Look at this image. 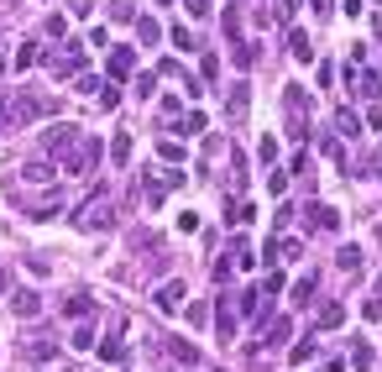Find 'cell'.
Wrapping results in <instances>:
<instances>
[{
	"label": "cell",
	"instance_id": "obj_1",
	"mask_svg": "<svg viewBox=\"0 0 382 372\" xmlns=\"http://www.w3.org/2000/svg\"><path fill=\"white\" fill-rule=\"evenodd\" d=\"M58 110V95H42V89H21V95L11 100V121L16 126H32V121L53 116Z\"/></svg>",
	"mask_w": 382,
	"mask_h": 372
},
{
	"label": "cell",
	"instance_id": "obj_2",
	"mask_svg": "<svg viewBox=\"0 0 382 372\" xmlns=\"http://www.w3.org/2000/svg\"><path fill=\"white\" fill-rule=\"evenodd\" d=\"M79 126H69V121H58V126H48L42 132V152H53V157H69L73 147H79Z\"/></svg>",
	"mask_w": 382,
	"mask_h": 372
},
{
	"label": "cell",
	"instance_id": "obj_3",
	"mask_svg": "<svg viewBox=\"0 0 382 372\" xmlns=\"http://www.w3.org/2000/svg\"><path fill=\"white\" fill-rule=\"evenodd\" d=\"M42 63L53 69V79H73V73H84V48H63V53H42Z\"/></svg>",
	"mask_w": 382,
	"mask_h": 372
},
{
	"label": "cell",
	"instance_id": "obj_4",
	"mask_svg": "<svg viewBox=\"0 0 382 372\" xmlns=\"http://www.w3.org/2000/svg\"><path fill=\"white\" fill-rule=\"evenodd\" d=\"M283 105H288V126H293V136H309V105H304V89L299 85L283 89Z\"/></svg>",
	"mask_w": 382,
	"mask_h": 372
},
{
	"label": "cell",
	"instance_id": "obj_5",
	"mask_svg": "<svg viewBox=\"0 0 382 372\" xmlns=\"http://www.w3.org/2000/svg\"><path fill=\"white\" fill-rule=\"evenodd\" d=\"M73 226H79V231H105V226H110V204H105V194L84 200V210L73 215Z\"/></svg>",
	"mask_w": 382,
	"mask_h": 372
},
{
	"label": "cell",
	"instance_id": "obj_6",
	"mask_svg": "<svg viewBox=\"0 0 382 372\" xmlns=\"http://www.w3.org/2000/svg\"><path fill=\"white\" fill-rule=\"evenodd\" d=\"M89 163H100V136H79V147L63 157V173H84Z\"/></svg>",
	"mask_w": 382,
	"mask_h": 372
},
{
	"label": "cell",
	"instance_id": "obj_7",
	"mask_svg": "<svg viewBox=\"0 0 382 372\" xmlns=\"http://www.w3.org/2000/svg\"><path fill=\"white\" fill-rule=\"evenodd\" d=\"M11 315L16 320H37V315H42V294H37V288H16L11 294Z\"/></svg>",
	"mask_w": 382,
	"mask_h": 372
},
{
	"label": "cell",
	"instance_id": "obj_8",
	"mask_svg": "<svg viewBox=\"0 0 382 372\" xmlns=\"http://www.w3.org/2000/svg\"><path fill=\"white\" fill-rule=\"evenodd\" d=\"M152 304H157L163 315H173V310L183 304V278H167V283H163V288L152 294Z\"/></svg>",
	"mask_w": 382,
	"mask_h": 372
},
{
	"label": "cell",
	"instance_id": "obj_9",
	"mask_svg": "<svg viewBox=\"0 0 382 372\" xmlns=\"http://www.w3.org/2000/svg\"><path fill=\"white\" fill-rule=\"evenodd\" d=\"M105 69H110V79H126V73L136 69V48H110Z\"/></svg>",
	"mask_w": 382,
	"mask_h": 372
},
{
	"label": "cell",
	"instance_id": "obj_10",
	"mask_svg": "<svg viewBox=\"0 0 382 372\" xmlns=\"http://www.w3.org/2000/svg\"><path fill=\"white\" fill-rule=\"evenodd\" d=\"M226 110H230V121H246V110H251V85H230V100H226Z\"/></svg>",
	"mask_w": 382,
	"mask_h": 372
},
{
	"label": "cell",
	"instance_id": "obj_11",
	"mask_svg": "<svg viewBox=\"0 0 382 372\" xmlns=\"http://www.w3.org/2000/svg\"><path fill=\"white\" fill-rule=\"evenodd\" d=\"M131 147H136L131 132H116V142H110V163H116V168H126V163H131Z\"/></svg>",
	"mask_w": 382,
	"mask_h": 372
},
{
	"label": "cell",
	"instance_id": "obj_12",
	"mask_svg": "<svg viewBox=\"0 0 382 372\" xmlns=\"http://www.w3.org/2000/svg\"><path fill=\"white\" fill-rule=\"evenodd\" d=\"M309 226L314 231H335V226H340V210H330V204H309Z\"/></svg>",
	"mask_w": 382,
	"mask_h": 372
},
{
	"label": "cell",
	"instance_id": "obj_13",
	"mask_svg": "<svg viewBox=\"0 0 382 372\" xmlns=\"http://www.w3.org/2000/svg\"><path fill=\"white\" fill-rule=\"evenodd\" d=\"M335 267H340V273H351V278L361 273V247H356V241H351V247H340V252H335Z\"/></svg>",
	"mask_w": 382,
	"mask_h": 372
},
{
	"label": "cell",
	"instance_id": "obj_14",
	"mask_svg": "<svg viewBox=\"0 0 382 372\" xmlns=\"http://www.w3.org/2000/svg\"><path fill=\"white\" fill-rule=\"evenodd\" d=\"M340 320H346V304H340V299H330L320 315H314V325H320V330H335Z\"/></svg>",
	"mask_w": 382,
	"mask_h": 372
},
{
	"label": "cell",
	"instance_id": "obj_15",
	"mask_svg": "<svg viewBox=\"0 0 382 372\" xmlns=\"http://www.w3.org/2000/svg\"><path fill=\"white\" fill-rule=\"evenodd\" d=\"M215 330H220V341H236V310H230L226 299H220V310H215Z\"/></svg>",
	"mask_w": 382,
	"mask_h": 372
},
{
	"label": "cell",
	"instance_id": "obj_16",
	"mask_svg": "<svg viewBox=\"0 0 382 372\" xmlns=\"http://www.w3.org/2000/svg\"><path fill=\"white\" fill-rule=\"evenodd\" d=\"M157 37H163V26H157L152 16H136V42H142V48H152Z\"/></svg>",
	"mask_w": 382,
	"mask_h": 372
},
{
	"label": "cell",
	"instance_id": "obj_17",
	"mask_svg": "<svg viewBox=\"0 0 382 372\" xmlns=\"http://www.w3.org/2000/svg\"><path fill=\"white\" fill-rule=\"evenodd\" d=\"M89 310H95V299H89V294H73V299L63 304V315H69V320H89Z\"/></svg>",
	"mask_w": 382,
	"mask_h": 372
},
{
	"label": "cell",
	"instance_id": "obj_18",
	"mask_svg": "<svg viewBox=\"0 0 382 372\" xmlns=\"http://www.w3.org/2000/svg\"><path fill=\"white\" fill-rule=\"evenodd\" d=\"M100 357H105L110 367H120V362L131 357V351H126V341H116V336H110V341H100Z\"/></svg>",
	"mask_w": 382,
	"mask_h": 372
},
{
	"label": "cell",
	"instance_id": "obj_19",
	"mask_svg": "<svg viewBox=\"0 0 382 372\" xmlns=\"http://www.w3.org/2000/svg\"><path fill=\"white\" fill-rule=\"evenodd\" d=\"M351 367H356V372H367V367H372V346H367L361 336H351Z\"/></svg>",
	"mask_w": 382,
	"mask_h": 372
},
{
	"label": "cell",
	"instance_id": "obj_20",
	"mask_svg": "<svg viewBox=\"0 0 382 372\" xmlns=\"http://www.w3.org/2000/svg\"><path fill=\"white\" fill-rule=\"evenodd\" d=\"M288 53H293L299 63H309V58H314V48H309V37H304V32H293V37H288Z\"/></svg>",
	"mask_w": 382,
	"mask_h": 372
},
{
	"label": "cell",
	"instance_id": "obj_21",
	"mask_svg": "<svg viewBox=\"0 0 382 372\" xmlns=\"http://www.w3.org/2000/svg\"><path fill=\"white\" fill-rule=\"evenodd\" d=\"M230 263H236V267H251V263H257V257H251V247H246V236L230 241Z\"/></svg>",
	"mask_w": 382,
	"mask_h": 372
},
{
	"label": "cell",
	"instance_id": "obj_22",
	"mask_svg": "<svg viewBox=\"0 0 382 372\" xmlns=\"http://www.w3.org/2000/svg\"><path fill=\"white\" fill-rule=\"evenodd\" d=\"M226 37H230V48L246 42V37H241V11H236V6H226Z\"/></svg>",
	"mask_w": 382,
	"mask_h": 372
},
{
	"label": "cell",
	"instance_id": "obj_23",
	"mask_svg": "<svg viewBox=\"0 0 382 372\" xmlns=\"http://www.w3.org/2000/svg\"><path fill=\"white\" fill-rule=\"evenodd\" d=\"M335 126H340V136H361V121H356V110H340V116H335Z\"/></svg>",
	"mask_w": 382,
	"mask_h": 372
},
{
	"label": "cell",
	"instance_id": "obj_24",
	"mask_svg": "<svg viewBox=\"0 0 382 372\" xmlns=\"http://www.w3.org/2000/svg\"><path fill=\"white\" fill-rule=\"evenodd\" d=\"M173 132H183V136H199V132H204V116H199V110H189V116H183L179 126H173Z\"/></svg>",
	"mask_w": 382,
	"mask_h": 372
},
{
	"label": "cell",
	"instance_id": "obj_25",
	"mask_svg": "<svg viewBox=\"0 0 382 372\" xmlns=\"http://www.w3.org/2000/svg\"><path fill=\"white\" fill-rule=\"evenodd\" d=\"M32 63H42V48H37V42H26V48H16V69H32Z\"/></svg>",
	"mask_w": 382,
	"mask_h": 372
},
{
	"label": "cell",
	"instance_id": "obj_26",
	"mask_svg": "<svg viewBox=\"0 0 382 372\" xmlns=\"http://www.w3.org/2000/svg\"><path fill=\"white\" fill-rule=\"evenodd\" d=\"M157 152H163V163H183V142H173V136H163Z\"/></svg>",
	"mask_w": 382,
	"mask_h": 372
},
{
	"label": "cell",
	"instance_id": "obj_27",
	"mask_svg": "<svg viewBox=\"0 0 382 372\" xmlns=\"http://www.w3.org/2000/svg\"><path fill=\"white\" fill-rule=\"evenodd\" d=\"M21 179H26V184H48V179H53V168H48V163H26Z\"/></svg>",
	"mask_w": 382,
	"mask_h": 372
},
{
	"label": "cell",
	"instance_id": "obj_28",
	"mask_svg": "<svg viewBox=\"0 0 382 372\" xmlns=\"http://www.w3.org/2000/svg\"><path fill=\"white\" fill-rule=\"evenodd\" d=\"M356 85H361V89H356L361 100H377V95H382V89H377V73H356Z\"/></svg>",
	"mask_w": 382,
	"mask_h": 372
},
{
	"label": "cell",
	"instance_id": "obj_29",
	"mask_svg": "<svg viewBox=\"0 0 382 372\" xmlns=\"http://www.w3.org/2000/svg\"><path fill=\"white\" fill-rule=\"evenodd\" d=\"M314 299V273L309 278H299V283H293V304H309Z\"/></svg>",
	"mask_w": 382,
	"mask_h": 372
},
{
	"label": "cell",
	"instance_id": "obj_30",
	"mask_svg": "<svg viewBox=\"0 0 382 372\" xmlns=\"http://www.w3.org/2000/svg\"><path fill=\"white\" fill-rule=\"evenodd\" d=\"M69 346H73V351H89V346H95V330H89V325H79V330H73V341H69Z\"/></svg>",
	"mask_w": 382,
	"mask_h": 372
},
{
	"label": "cell",
	"instance_id": "obj_31",
	"mask_svg": "<svg viewBox=\"0 0 382 372\" xmlns=\"http://www.w3.org/2000/svg\"><path fill=\"white\" fill-rule=\"evenodd\" d=\"M236 63L251 69V63H257V42H236Z\"/></svg>",
	"mask_w": 382,
	"mask_h": 372
},
{
	"label": "cell",
	"instance_id": "obj_32",
	"mask_svg": "<svg viewBox=\"0 0 382 372\" xmlns=\"http://www.w3.org/2000/svg\"><path fill=\"white\" fill-rule=\"evenodd\" d=\"M110 16H116V21H136V11H131V0H110Z\"/></svg>",
	"mask_w": 382,
	"mask_h": 372
},
{
	"label": "cell",
	"instance_id": "obj_33",
	"mask_svg": "<svg viewBox=\"0 0 382 372\" xmlns=\"http://www.w3.org/2000/svg\"><path fill=\"white\" fill-rule=\"evenodd\" d=\"M105 89V79H95V73H79V95H100Z\"/></svg>",
	"mask_w": 382,
	"mask_h": 372
},
{
	"label": "cell",
	"instance_id": "obj_34",
	"mask_svg": "<svg viewBox=\"0 0 382 372\" xmlns=\"http://www.w3.org/2000/svg\"><path fill=\"white\" fill-rule=\"evenodd\" d=\"M257 299H262V294H257V288H246V294H236V310L251 315V310H257Z\"/></svg>",
	"mask_w": 382,
	"mask_h": 372
},
{
	"label": "cell",
	"instance_id": "obj_35",
	"mask_svg": "<svg viewBox=\"0 0 382 372\" xmlns=\"http://www.w3.org/2000/svg\"><path fill=\"white\" fill-rule=\"evenodd\" d=\"M26 357H32V362H48V357H53V341H32V346H26Z\"/></svg>",
	"mask_w": 382,
	"mask_h": 372
},
{
	"label": "cell",
	"instance_id": "obj_36",
	"mask_svg": "<svg viewBox=\"0 0 382 372\" xmlns=\"http://www.w3.org/2000/svg\"><path fill=\"white\" fill-rule=\"evenodd\" d=\"M278 252H283L288 263H293V257H304V241H293V236H288V241H278Z\"/></svg>",
	"mask_w": 382,
	"mask_h": 372
},
{
	"label": "cell",
	"instance_id": "obj_37",
	"mask_svg": "<svg viewBox=\"0 0 382 372\" xmlns=\"http://www.w3.org/2000/svg\"><path fill=\"white\" fill-rule=\"evenodd\" d=\"M179 231H183V236H194V231H199V215H194V210H183V215H179Z\"/></svg>",
	"mask_w": 382,
	"mask_h": 372
},
{
	"label": "cell",
	"instance_id": "obj_38",
	"mask_svg": "<svg viewBox=\"0 0 382 372\" xmlns=\"http://www.w3.org/2000/svg\"><path fill=\"white\" fill-rule=\"evenodd\" d=\"M367 320H382V283H377V294L367 299Z\"/></svg>",
	"mask_w": 382,
	"mask_h": 372
},
{
	"label": "cell",
	"instance_id": "obj_39",
	"mask_svg": "<svg viewBox=\"0 0 382 372\" xmlns=\"http://www.w3.org/2000/svg\"><path fill=\"white\" fill-rule=\"evenodd\" d=\"M152 85H157V73H136V95H142V100L152 95Z\"/></svg>",
	"mask_w": 382,
	"mask_h": 372
},
{
	"label": "cell",
	"instance_id": "obj_40",
	"mask_svg": "<svg viewBox=\"0 0 382 372\" xmlns=\"http://www.w3.org/2000/svg\"><path fill=\"white\" fill-rule=\"evenodd\" d=\"M173 48H183V53H194V37L183 32V26H173Z\"/></svg>",
	"mask_w": 382,
	"mask_h": 372
},
{
	"label": "cell",
	"instance_id": "obj_41",
	"mask_svg": "<svg viewBox=\"0 0 382 372\" xmlns=\"http://www.w3.org/2000/svg\"><path fill=\"white\" fill-rule=\"evenodd\" d=\"M116 105H120V95H116V89L105 85V89H100V110H116Z\"/></svg>",
	"mask_w": 382,
	"mask_h": 372
},
{
	"label": "cell",
	"instance_id": "obj_42",
	"mask_svg": "<svg viewBox=\"0 0 382 372\" xmlns=\"http://www.w3.org/2000/svg\"><path fill=\"white\" fill-rule=\"evenodd\" d=\"M173 357H179L183 367H194V362H199V351H194V346H173Z\"/></svg>",
	"mask_w": 382,
	"mask_h": 372
},
{
	"label": "cell",
	"instance_id": "obj_43",
	"mask_svg": "<svg viewBox=\"0 0 382 372\" xmlns=\"http://www.w3.org/2000/svg\"><path fill=\"white\" fill-rule=\"evenodd\" d=\"M314 357V341H299V346H293V362H299V367H304V362H309Z\"/></svg>",
	"mask_w": 382,
	"mask_h": 372
},
{
	"label": "cell",
	"instance_id": "obj_44",
	"mask_svg": "<svg viewBox=\"0 0 382 372\" xmlns=\"http://www.w3.org/2000/svg\"><path fill=\"white\" fill-rule=\"evenodd\" d=\"M340 11H346V16H361V11H367V0H340Z\"/></svg>",
	"mask_w": 382,
	"mask_h": 372
},
{
	"label": "cell",
	"instance_id": "obj_45",
	"mask_svg": "<svg viewBox=\"0 0 382 372\" xmlns=\"http://www.w3.org/2000/svg\"><path fill=\"white\" fill-rule=\"evenodd\" d=\"M89 11H95L89 0H69V16H89Z\"/></svg>",
	"mask_w": 382,
	"mask_h": 372
},
{
	"label": "cell",
	"instance_id": "obj_46",
	"mask_svg": "<svg viewBox=\"0 0 382 372\" xmlns=\"http://www.w3.org/2000/svg\"><path fill=\"white\" fill-rule=\"evenodd\" d=\"M189 6V16H210V0H183Z\"/></svg>",
	"mask_w": 382,
	"mask_h": 372
},
{
	"label": "cell",
	"instance_id": "obj_47",
	"mask_svg": "<svg viewBox=\"0 0 382 372\" xmlns=\"http://www.w3.org/2000/svg\"><path fill=\"white\" fill-rule=\"evenodd\" d=\"M299 6H304V0H278V11H283V16H299Z\"/></svg>",
	"mask_w": 382,
	"mask_h": 372
},
{
	"label": "cell",
	"instance_id": "obj_48",
	"mask_svg": "<svg viewBox=\"0 0 382 372\" xmlns=\"http://www.w3.org/2000/svg\"><path fill=\"white\" fill-rule=\"evenodd\" d=\"M0 79H6V58H0Z\"/></svg>",
	"mask_w": 382,
	"mask_h": 372
},
{
	"label": "cell",
	"instance_id": "obj_49",
	"mask_svg": "<svg viewBox=\"0 0 382 372\" xmlns=\"http://www.w3.org/2000/svg\"><path fill=\"white\" fill-rule=\"evenodd\" d=\"M377 42H382V21H377Z\"/></svg>",
	"mask_w": 382,
	"mask_h": 372
},
{
	"label": "cell",
	"instance_id": "obj_50",
	"mask_svg": "<svg viewBox=\"0 0 382 372\" xmlns=\"http://www.w3.org/2000/svg\"><path fill=\"white\" fill-rule=\"evenodd\" d=\"M0 288H6V273H0Z\"/></svg>",
	"mask_w": 382,
	"mask_h": 372
},
{
	"label": "cell",
	"instance_id": "obj_51",
	"mask_svg": "<svg viewBox=\"0 0 382 372\" xmlns=\"http://www.w3.org/2000/svg\"><path fill=\"white\" fill-rule=\"evenodd\" d=\"M377 241H382V226H377Z\"/></svg>",
	"mask_w": 382,
	"mask_h": 372
}]
</instances>
